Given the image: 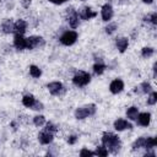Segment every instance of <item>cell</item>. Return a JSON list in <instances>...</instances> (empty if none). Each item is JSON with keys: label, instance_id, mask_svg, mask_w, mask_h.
I'll return each mask as SVG.
<instances>
[{"label": "cell", "instance_id": "obj_5", "mask_svg": "<svg viewBox=\"0 0 157 157\" xmlns=\"http://www.w3.org/2000/svg\"><path fill=\"white\" fill-rule=\"evenodd\" d=\"M27 40V49H37V48H43L45 44V40L40 36H29L26 38Z\"/></svg>", "mask_w": 157, "mask_h": 157}, {"label": "cell", "instance_id": "obj_20", "mask_svg": "<svg viewBox=\"0 0 157 157\" xmlns=\"http://www.w3.org/2000/svg\"><path fill=\"white\" fill-rule=\"evenodd\" d=\"M137 114H139V108L135 107V105H131V107H129V108L126 109V117H128V119H130V120H136Z\"/></svg>", "mask_w": 157, "mask_h": 157}, {"label": "cell", "instance_id": "obj_13", "mask_svg": "<svg viewBox=\"0 0 157 157\" xmlns=\"http://www.w3.org/2000/svg\"><path fill=\"white\" fill-rule=\"evenodd\" d=\"M27 31V22L22 18L17 20L15 23H13V33L15 34H25V32Z\"/></svg>", "mask_w": 157, "mask_h": 157}, {"label": "cell", "instance_id": "obj_27", "mask_svg": "<svg viewBox=\"0 0 157 157\" xmlns=\"http://www.w3.org/2000/svg\"><path fill=\"white\" fill-rule=\"evenodd\" d=\"M156 102H157V92L151 91L148 93V97H147V104L148 105H155Z\"/></svg>", "mask_w": 157, "mask_h": 157}, {"label": "cell", "instance_id": "obj_9", "mask_svg": "<svg viewBox=\"0 0 157 157\" xmlns=\"http://www.w3.org/2000/svg\"><path fill=\"white\" fill-rule=\"evenodd\" d=\"M54 140V134L48 131V130H42L39 134H38V141L42 144V145H49L52 144Z\"/></svg>", "mask_w": 157, "mask_h": 157}, {"label": "cell", "instance_id": "obj_3", "mask_svg": "<svg viewBox=\"0 0 157 157\" xmlns=\"http://www.w3.org/2000/svg\"><path fill=\"white\" fill-rule=\"evenodd\" d=\"M91 82V75L83 70H78L72 76V83L76 87H85Z\"/></svg>", "mask_w": 157, "mask_h": 157}, {"label": "cell", "instance_id": "obj_24", "mask_svg": "<svg viewBox=\"0 0 157 157\" xmlns=\"http://www.w3.org/2000/svg\"><path fill=\"white\" fill-rule=\"evenodd\" d=\"M145 139H146V137H144V136L137 137V139L132 142V145H131L132 150H134V151H136V150H139V148H142V147H144V145H145Z\"/></svg>", "mask_w": 157, "mask_h": 157}, {"label": "cell", "instance_id": "obj_23", "mask_svg": "<svg viewBox=\"0 0 157 157\" xmlns=\"http://www.w3.org/2000/svg\"><path fill=\"white\" fill-rule=\"evenodd\" d=\"M156 145H157L156 139H155V137H152V136H150V137H146V139H145L144 148H146V150H152V148H155V146H156Z\"/></svg>", "mask_w": 157, "mask_h": 157}, {"label": "cell", "instance_id": "obj_38", "mask_svg": "<svg viewBox=\"0 0 157 157\" xmlns=\"http://www.w3.org/2000/svg\"><path fill=\"white\" fill-rule=\"evenodd\" d=\"M142 2H144V4L150 5V4H152V2H153V0H142Z\"/></svg>", "mask_w": 157, "mask_h": 157}, {"label": "cell", "instance_id": "obj_26", "mask_svg": "<svg viewBox=\"0 0 157 157\" xmlns=\"http://www.w3.org/2000/svg\"><path fill=\"white\" fill-rule=\"evenodd\" d=\"M33 124H34L36 126H38V128L43 126V125L45 124V117H44V115H42V114L36 115V117L33 118Z\"/></svg>", "mask_w": 157, "mask_h": 157}, {"label": "cell", "instance_id": "obj_1", "mask_svg": "<svg viewBox=\"0 0 157 157\" xmlns=\"http://www.w3.org/2000/svg\"><path fill=\"white\" fill-rule=\"evenodd\" d=\"M102 145L108 150L109 153H113V155L118 153L121 147L120 139L118 137V135L113 132H104L102 135Z\"/></svg>", "mask_w": 157, "mask_h": 157}, {"label": "cell", "instance_id": "obj_39", "mask_svg": "<svg viewBox=\"0 0 157 157\" xmlns=\"http://www.w3.org/2000/svg\"><path fill=\"white\" fill-rule=\"evenodd\" d=\"M66 1H67V0H66Z\"/></svg>", "mask_w": 157, "mask_h": 157}, {"label": "cell", "instance_id": "obj_22", "mask_svg": "<svg viewBox=\"0 0 157 157\" xmlns=\"http://www.w3.org/2000/svg\"><path fill=\"white\" fill-rule=\"evenodd\" d=\"M29 75L34 78H39L42 76V70L37 65H31L29 66Z\"/></svg>", "mask_w": 157, "mask_h": 157}, {"label": "cell", "instance_id": "obj_11", "mask_svg": "<svg viewBox=\"0 0 157 157\" xmlns=\"http://www.w3.org/2000/svg\"><path fill=\"white\" fill-rule=\"evenodd\" d=\"M124 90V81L121 78H115L110 82L109 85V91L113 93V94H118L120 93L121 91Z\"/></svg>", "mask_w": 157, "mask_h": 157}, {"label": "cell", "instance_id": "obj_16", "mask_svg": "<svg viewBox=\"0 0 157 157\" xmlns=\"http://www.w3.org/2000/svg\"><path fill=\"white\" fill-rule=\"evenodd\" d=\"M13 21L11 18H6L2 21L1 23V31L5 33V34H10V33H13Z\"/></svg>", "mask_w": 157, "mask_h": 157}, {"label": "cell", "instance_id": "obj_33", "mask_svg": "<svg viewBox=\"0 0 157 157\" xmlns=\"http://www.w3.org/2000/svg\"><path fill=\"white\" fill-rule=\"evenodd\" d=\"M147 21H150L152 25H157V12H152V13L147 17Z\"/></svg>", "mask_w": 157, "mask_h": 157}, {"label": "cell", "instance_id": "obj_19", "mask_svg": "<svg viewBox=\"0 0 157 157\" xmlns=\"http://www.w3.org/2000/svg\"><path fill=\"white\" fill-rule=\"evenodd\" d=\"M135 92H141V93H150L151 91H152V86H151V83L150 82H142L139 87H135V90H134Z\"/></svg>", "mask_w": 157, "mask_h": 157}, {"label": "cell", "instance_id": "obj_37", "mask_svg": "<svg viewBox=\"0 0 157 157\" xmlns=\"http://www.w3.org/2000/svg\"><path fill=\"white\" fill-rule=\"evenodd\" d=\"M152 71H153V77L156 78V76H157V63L153 64V66H152Z\"/></svg>", "mask_w": 157, "mask_h": 157}, {"label": "cell", "instance_id": "obj_28", "mask_svg": "<svg viewBox=\"0 0 157 157\" xmlns=\"http://www.w3.org/2000/svg\"><path fill=\"white\" fill-rule=\"evenodd\" d=\"M117 29H118V26H117L115 22H110V23H108V25L105 26V28H104V31H105L107 34H113Z\"/></svg>", "mask_w": 157, "mask_h": 157}, {"label": "cell", "instance_id": "obj_17", "mask_svg": "<svg viewBox=\"0 0 157 157\" xmlns=\"http://www.w3.org/2000/svg\"><path fill=\"white\" fill-rule=\"evenodd\" d=\"M115 45H117V49H118L120 53H124V52L128 49V47H129V39H128L126 37L117 38Z\"/></svg>", "mask_w": 157, "mask_h": 157}, {"label": "cell", "instance_id": "obj_6", "mask_svg": "<svg viewBox=\"0 0 157 157\" xmlns=\"http://www.w3.org/2000/svg\"><path fill=\"white\" fill-rule=\"evenodd\" d=\"M66 12H67V22H69L70 27L77 28L80 25V17H78L77 11L74 7H70V9H66Z\"/></svg>", "mask_w": 157, "mask_h": 157}, {"label": "cell", "instance_id": "obj_30", "mask_svg": "<svg viewBox=\"0 0 157 157\" xmlns=\"http://www.w3.org/2000/svg\"><path fill=\"white\" fill-rule=\"evenodd\" d=\"M45 130H48V131H50V132H53V134H55L56 131H58V126L55 125V124H53L52 121H49V123H47L45 124V128H44Z\"/></svg>", "mask_w": 157, "mask_h": 157}, {"label": "cell", "instance_id": "obj_36", "mask_svg": "<svg viewBox=\"0 0 157 157\" xmlns=\"http://www.w3.org/2000/svg\"><path fill=\"white\" fill-rule=\"evenodd\" d=\"M48 1H50V2H53V4H55V5H61V4H64L66 0H48Z\"/></svg>", "mask_w": 157, "mask_h": 157}, {"label": "cell", "instance_id": "obj_21", "mask_svg": "<svg viewBox=\"0 0 157 157\" xmlns=\"http://www.w3.org/2000/svg\"><path fill=\"white\" fill-rule=\"evenodd\" d=\"M105 69H107V66H105V64H103L102 61H96V63L93 64V72H94L96 75H102Z\"/></svg>", "mask_w": 157, "mask_h": 157}, {"label": "cell", "instance_id": "obj_15", "mask_svg": "<svg viewBox=\"0 0 157 157\" xmlns=\"http://www.w3.org/2000/svg\"><path fill=\"white\" fill-rule=\"evenodd\" d=\"M136 121L140 126H148L150 125V121H151V114L147 113V112H144V113H139L137 114V118H136Z\"/></svg>", "mask_w": 157, "mask_h": 157}, {"label": "cell", "instance_id": "obj_10", "mask_svg": "<svg viewBox=\"0 0 157 157\" xmlns=\"http://www.w3.org/2000/svg\"><path fill=\"white\" fill-rule=\"evenodd\" d=\"M77 13H78V17H80L81 20H85V21H88V20H91V18H93V17L97 16V12L93 11V10H92L91 7H88V6L82 7Z\"/></svg>", "mask_w": 157, "mask_h": 157}, {"label": "cell", "instance_id": "obj_18", "mask_svg": "<svg viewBox=\"0 0 157 157\" xmlns=\"http://www.w3.org/2000/svg\"><path fill=\"white\" fill-rule=\"evenodd\" d=\"M37 99H36V97L33 96V94H25L23 97H22V104L25 105V107H27V108H32V105L34 104V102H36Z\"/></svg>", "mask_w": 157, "mask_h": 157}, {"label": "cell", "instance_id": "obj_14", "mask_svg": "<svg viewBox=\"0 0 157 157\" xmlns=\"http://www.w3.org/2000/svg\"><path fill=\"white\" fill-rule=\"evenodd\" d=\"M13 47H15L17 50L27 49V40H26V38H25L22 34H15V38H13Z\"/></svg>", "mask_w": 157, "mask_h": 157}, {"label": "cell", "instance_id": "obj_35", "mask_svg": "<svg viewBox=\"0 0 157 157\" xmlns=\"http://www.w3.org/2000/svg\"><path fill=\"white\" fill-rule=\"evenodd\" d=\"M31 2L32 0H21V5L25 7V9H28L31 6Z\"/></svg>", "mask_w": 157, "mask_h": 157}, {"label": "cell", "instance_id": "obj_34", "mask_svg": "<svg viewBox=\"0 0 157 157\" xmlns=\"http://www.w3.org/2000/svg\"><path fill=\"white\" fill-rule=\"evenodd\" d=\"M43 108H44L43 103H42V102H39V101H36V102H34V104L32 105V108H31V109H33V110H42Z\"/></svg>", "mask_w": 157, "mask_h": 157}, {"label": "cell", "instance_id": "obj_32", "mask_svg": "<svg viewBox=\"0 0 157 157\" xmlns=\"http://www.w3.org/2000/svg\"><path fill=\"white\" fill-rule=\"evenodd\" d=\"M77 140H78V136H77V135H70V136H67V139H66V141H67L69 145H75V144L77 142Z\"/></svg>", "mask_w": 157, "mask_h": 157}, {"label": "cell", "instance_id": "obj_29", "mask_svg": "<svg viewBox=\"0 0 157 157\" xmlns=\"http://www.w3.org/2000/svg\"><path fill=\"white\" fill-rule=\"evenodd\" d=\"M94 153L97 155V156H102V157H105V156H108V150L102 145V146H97L96 147V151H94Z\"/></svg>", "mask_w": 157, "mask_h": 157}, {"label": "cell", "instance_id": "obj_25", "mask_svg": "<svg viewBox=\"0 0 157 157\" xmlns=\"http://www.w3.org/2000/svg\"><path fill=\"white\" fill-rule=\"evenodd\" d=\"M153 53H155V49L151 48V47H145V48L141 49V56L145 58V59L151 58L153 55Z\"/></svg>", "mask_w": 157, "mask_h": 157}, {"label": "cell", "instance_id": "obj_7", "mask_svg": "<svg viewBox=\"0 0 157 157\" xmlns=\"http://www.w3.org/2000/svg\"><path fill=\"white\" fill-rule=\"evenodd\" d=\"M47 88L49 91V93L52 96H60L65 88H64V85L60 82V81H53V82H49L47 85Z\"/></svg>", "mask_w": 157, "mask_h": 157}, {"label": "cell", "instance_id": "obj_12", "mask_svg": "<svg viewBox=\"0 0 157 157\" xmlns=\"http://www.w3.org/2000/svg\"><path fill=\"white\" fill-rule=\"evenodd\" d=\"M113 126L117 131H123V130H126V129H132V125L126 120V119H123V118H118L114 123H113Z\"/></svg>", "mask_w": 157, "mask_h": 157}, {"label": "cell", "instance_id": "obj_8", "mask_svg": "<svg viewBox=\"0 0 157 157\" xmlns=\"http://www.w3.org/2000/svg\"><path fill=\"white\" fill-rule=\"evenodd\" d=\"M113 15H114V10L110 4H104L101 9V16H102V20L105 21V22H109L112 18H113Z\"/></svg>", "mask_w": 157, "mask_h": 157}, {"label": "cell", "instance_id": "obj_4", "mask_svg": "<svg viewBox=\"0 0 157 157\" xmlns=\"http://www.w3.org/2000/svg\"><path fill=\"white\" fill-rule=\"evenodd\" d=\"M78 38V34L76 31H65L61 36H60V43L63 45H66V47H70L72 44H75V42L77 40Z\"/></svg>", "mask_w": 157, "mask_h": 157}, {"label": "cell", "instance_id": "obj_2", "mask_svg": "<svg viewBox=\"0 0 157 157\" xmlns=\"http://www.w3.org/2000/svg\"><path fill=\"white\" fill-rule=\"evenodd\" d=\"M97 112V107L94 103H90V104H86V105H82V107H78L76 108L75 110V118L78 119V120H82V119H86L88 117H92Z\"/></svg>", "mask_w": 157, "mask_h": 157}, {"label": "cell", "instance_id": "obj_31", "mask_svg": "<svg viewBox=\"0 0 157 157\" xmlns=\"http://www.w3.org/2000/svg\"><path fill=\"white\" fill-rule=\"evenodd\" d=\"M80 156L81 157H88V156H96V153H94V151H90L87 148H82L80 151Z\"/></svg>", "mask_w": 157, "mask_h": 157}]
</instances>
